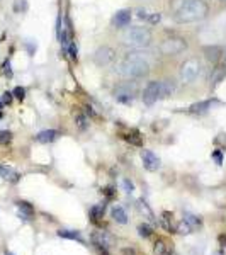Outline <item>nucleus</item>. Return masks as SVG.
<instances>
[{"mask_svg": "<svg viewBox=\"0 0 226 255\" xmlns=\"http://www.w3.org/2000/svg\"><path fill=\"white\" fill-rule=\"evenodd\" d=\"M172 17L179 24H189L204 19L209 14L206 0H172Z\"/></svg>", "mask_w": 226, "mask_h": 255, "instance_id": "obj_1", "label": "nucleus"}, {"mask_svg": "<svg viewBox=\"0 0 226 255\" xmlns=\"http://www.w3.org/2000/svg\"><path fill=\"white\" fill-rule=\"evenodd\" d=\"M119 72L124 77H128V79H134V80L145 79L148 73H150V65L145 60L143 53L131 51L124 56L121 67H119Z\"/></svg>", "mask_w": 226, "mask_h": 255, "instance_id": "obj_2", "label": "nucleus"}, {"mask_svg": "<svg viewBox=\"0 0 226 255\" xmlns=\"http://www.w3.org/2000/svg\"><path fill=\"white\" fill-rule=\"evenodd\" d=\"M153 41V34L148 27L131 26L122 34V43L131 48H148Z\"/></svg>", "mask_w": 226, "mask_h": 255, "instance_id": "obj_3", "label": "nucleus"}, {"mask_svg": "<svg viewBox=\"0 0 226 255\" xmlns=\"http://www.w3.org/2000/svg\"><path fill=\"white\" fill-rule=\"evenodd\" d=\"M201 73V61L199 58H189L180 65V80L184 84H192Z\"/></svg>", "mask_w": 226, "mask_h": 255, "instance_id": "obj_4", "label": "nucleus"}, {"mask_svg": "<svg viewBox=\"0 0 226 255\" xmlns=\"http://www.w3.org/2000/svg\"><path fill=\"white\" fill-rule=\"evenodd\" d=\"M186 49H187V41L182 38H168L165 41H162V44H160V53L165 56L180 55Z\"/></svg>", "mask_w": 226, "mask_h": 255, "instance_id": "obj_5", "label": "nucleus"}, {"mask_svg": "<svg viewBox=\"0 0 226 255\" xmlns=\"http://www.w3.org/2000/svg\"><path fill=\"white\" fill-rule=\"evenodd\" d=\"M114 60H116V49L111 46H101L94 55V61L99 67H108Z\"/></svg>", "mask_w": 226, "mask_h": 255, "instance_id": "obj_6", "label": "nucleus"}, {"mask_svg": "<svg viewBox=\"0 0 226 255\" xmlns=\"http://www.w3.org/2000/svg\"><path fill=\"white\" fill-rule=\"evenodd\" d=\"M114 97H116V101L119 102H124V104H129V102L134 101V97H136V87H131V84H122V85H117L116 89H114Z\"/></svg>", "mask_w": 226, "mask_h": 255, "instance_id": "obj_7", "label": "nucleus"}, {"mask_svg": "<svg viewBox=\"0 0 226 255\" xmlns=\"http://www.w3.org/2000/svg\"><path fill=\"white\" fill-rule=\"evenodd\" d=\"M158 87H160V82L158 80H151L148 82V85L143 90V102L146 106H151L158 101Z\"/></svg>", "mask_w": 226, "mask_h": 255, "instance_id": "obj_8", "label": "nucleus"}, {"mask_svg": "<svg viewBox=\"0 0 226 255\" xmlns=\"http://www.w3.org/2000/svg\"><path fill=\"white\" fill-rule=\"evenodd\" d=\"M141 160H143V167H145L146 170L155 172V170H158V168H160V158L153 153V151L145 150L141 153Z\"/></svg>", "mask_w": 226, "mask_h": 255, "instance_id": "obj_9", "label": "nucleus"}, {"mask_svg": "<svg viewBox=\"0 0 226 255\" xmlns=\"http://www.w3.org/2000/svg\"><path fill=\"white\" fill-rule=\"evenodd\" d=\"M131 24V10L122 9L117 10L113 17V26L117 27V29H122V27H128Z\"/></svg>", "mask_w": 226, "mask_h": 255, "instance_id": "obj_10", "label": "nucleus"}, {"mask_svg": "<svg viewBox=\"0 0 226 255\" xmlns=\"http://www.w3.org/2000/svg\"><path fill=\"white\" fill-rule=\"evenodd\" d=\"M174 92H175V85L172 84L170 80L160 82V87H158V99H167V97H170Z\"/></svg>", "mask_w": 226, "mask_h": 255, "instance_id": "obj_11", "label": "nucleus"}, {"mask_svg": "<svg viewBox=\"0 0 226 255\" xmlns=\"http://www.w3.org/2000/svg\"><path fill=\"white\" fill-rule=\"evenodd\" d=\"M0 177L9 180V182H17L20 175H19V172H15L14 168L9 165H0Z\"/></svg>", "mask_w": 226, "mask_h": 255, "instance_id": "obj_12", "label": "nucleus"}, {"mask_svg": "<svg viewBox=\"0 0 226 255\" xmlns=\"http://www.w3.org/2000/svg\"><path fill=\"white\" fill-rule=\"evenodd\" d=\"M58 136H60V133L56 129H44V131H41V133L36 134V139H38L39 143H51V141H55Z\"/></svg>", "mask_w": 226, "mask_h": 255, "instance_id": "obj_13", "label": "nucleus"}, {"mask_svg": "<svg viewBox=\"0 0 226 255\" xmlns=\"http://www.w3.org/2000/svg\"><path fill=\"white\" fill-rule=\"evenodd\" d=\"M216 104V101H203V102H197V104H192L191 106V113L194 114H203V113H208L209 109H213V106Z\"/></svg>", "mask_w": 226, "mask_h": 255, "instance_id": "obj_14", "label": "nucleus"}, {"mask_svg": "<svg viewBox=\"0 0 226 255\" xmlns=\"http://www.w3.org/2000/svg\"><path fill=\"white\" fill-rule=\"evenodd\" d=\"M221 48L220 46H208V48H204V55H206V58L211 61V63H218L221 58Z\"/></svg>", "mask_w": 226, "mask_h": 255, "instance_id": "obj_15", "label": "nucleus"}, {"mask_svg": "<svg viewBox=\"0 0 226 255\" xmlns=\"http://www.w3.org/2000/svg\"><path fill=\"white\" fill-rule=\"evenodd\" d=\"M92 240L94 244H96V247H99V249H109V237L106 235V233H94L92 235Z\"/></svg>", "mask_w": 226, "mask_h": 255, "instance_id": "obj_16", "label": "nucleus"}, {"mask_svg": "<svg viewBox=\"0 0 226 255\" xmlns=\"http://www.w3.org/2000/svg\"><path fill=\"white\" fill-rule=\"evenodd\" d=\"M113 218L117 221V223H121V225L128 223V215H126V211L121 206H114L113 208Z\"/></svg>", "mask_w": 226, "mask_h": 255, "instance_id": "obj_17", "label": "nucleus"}, {"mask_svg": "<svg viewBox=\"0 0 226 255\" xmlns=\"http://www.w3.org/2000/svg\"><path fill=\"white\" fill-rule=\"evenodd\" d=\"M155 254L157 255H172V250L163 240H158L157 244H155Z\"/></svg>", "mask_w": 226, "mask_h": 255, "instance_id": "obj_18", "label": "nucleus"}, {"mask_svg": "<svg viewBox=\"0 0 226 255\" xmlns=\"http://www.w3.org/2000/svg\"><path fill=\"white\" fill-rule=\"evenodd\" d=\"M58 237L61 238H70V240H80L82 242V235L79 232H72V230H60Z\"/></svg>", "mask_w": 226, "mask_h": 255, "instance_id": "obj_19", "label": "nucleus"}, {"mask_svg": "<svg viewBox=\"0 0 226 255\" xmlns=\"http://www.w3.org/2000/svg\"><path fill=\"white\" fill-rule=\"evenodd\" d=\"M184 221H186V223L191 226L192 230L199 228V226H201V220H199V218L194 216V215H189V213H186V216H184Z\"/></svg>", "mask_w": 226, "mask_h": 255, "instance_id": "obj_20", "label": "nucleus"}, {"mask_svg": "<svg viewBox=\"0 0 226 255\" xmlns=\"http://www.w3.org/2000/svg\"><path fill=\"white\" fill-rule=\"evenodd\" d=\"M19 211H20V216H22L24 220H27V216H31V213H32V208L27 206V203H19Z\"/></svg>", "mask_w": 226, "mask_h": 255, "instance_id": "obj_21", "label": "nucleus"}, {"mask_svg": "<svg viewBox=\"0 0 226 255\" xmlns=\"http://www.w3.org/2000/svg\"><path fill=\"white\" fill-rule=\"evenodd\" d=\"M104 216V206H94L90 209V218H94V220H101V218Z\"/></svg>", "mask_w": 226, "mask_h": 255, "instance_id": "obj_22", "label": "nucleus"}, {"mask_svg": "<svg viewBox=\"0 0 226 255\" xmlns=\"http://www.w3.org/2000/svg\"><path fill=\"white\" fill-rule=\"evenodd\" d=\"M138 208H139V211H141L143 215H146V216H148V220L153 221V213H151V209L146 206V203H143V201H139V203H138Z\"/></svg>", "mask_w": 226, "mask_h": 255, "instance_id": "obj_23", "label": "nucleus"}, {"mask_svg": "<svg viewBox=\"0 0 226 255\" xmlns=\"http://www.w3.org/2000/svg\"><path fill=\"white\" fill-rule=\"evenodd\" d=\"M10 139H12V133H10V131H7V129L0 131V145H9Z\"/></svg>", "mask_w": 226, "mask_h": 255, "instance_id": "obj_24", "label": "nucleus"}, {"mask_svg": "<svg viewBox=\"0 0 226 255\" xmlns=\"http://www.w3.org/2000/svg\"><path fill=\"white\" fill-rule=\"evenodd\" d=\"M75 125L77 128H79L80 131H84V129H87V119H85V116H82V114H79V116L75 118Z\"/></svg>", "mask_w": 226, "mask_h": 255, "instance_id": "obj_25", "label": "nucleus"}, {"mask_svg": "<svg viewBox=\"0 0 226 255\" xmlns=\"http://www.w3.org/2000/svg\"><path fill=\"white\" fill-rule=\"evenodd\" d=\"M225 77V70L223 68H215V77H213V85H218Z\"/></svg>", "mask_w": 226, "mask_h": 255, "instance_id": "obj_26", "label": "nucleus"}, {"mask_svg": "<svg viewBox=\"0 0 226 255\" xmlns=\"http://www.w3.org/2000/svg\"><path fill=\"white\" fill-rule=\"evenodd\" d=\"M138 232H139V235L145 237V238H148V237L151 235V228L148 225H139L138 226Z\"/></svg>", "mask_w": 226, "mask_h": 255, "instance_id": "obj_27", "label": "nucleus"}, {"mask_svg": "<svg viewBox=\"0 0 226 255\" xmlns=\"http://www.w3.org/2000/svg\"><path fill=\"white\" fill-rule=\"evenodd\" d=\"M12 96L17 97L19 101H22V99L26 97V89H24V87H15L14 92H12Z\"/></svg>", "mask_w": 226, "mask_h": 255, "instance_id": "obj_28", "label": "nucleus"}, {"mask_svg": "<svg viewBox=\"0 0 226 255\" xmlns=\"http://www.w3.org/2000/svg\"><path fill=\"white\" fill-rule=\"evenodd\" d=\"M177 230H179V233H182V235H189V233L192 232V228L186 223V221H182V223L179 225V228H177Z\"/></svg>", "mask_w": 226, "mask_h": 255, "instance_id": "obj_29", "label": "nucleus"}, {"mask_svg": "<svg viewBox=\"0 0 226 255\" xmlns=\"http://www.w3.org/2000/svg\"><path fill=\"white\" fill-rule=\"evenodd\" d=\"M68 53H70V56H72L73 60H77V56H79V55H77V53H79V51H77V44L73 43V41L68 44Z\"/></svg>", "mask_w": 226, "mask_h": 255, "instance_id": "obj_30", "label": "nucleus"}, {"mask_svg": "<svg viewBox=\"0 0 226 255\" xmlns=\"http://www.w3.org/2000/svg\"><path fill=\"white\" fill-rule=\"evenodd\" d=\"M122 186H124V191L128 192V194H131V192L134 191V186H133V182H129L128 179H124V180H122Z\"/></svg>", "mask_w": 226, "mask_h": 255, "instance_id": "obj_31", "label": "nucleus"}, {"mask_svg": "<svg viewBox=\"0 0 226 255\" xmlns=\"http://www.w3.org/2000/svg\"><path fill=\"white\" fill-rule=\"evenodd\" d=\"M3 73H5L7 77H12V70H10V61L7 60L5 63H3Z\"/></svg>", "mask_w": 226, "mask_h": 255, "instance_id": "obj_32", "label": "nucleus"}, {"mask_svg": "<svg viewBox=\"0 0 226 255\" xmlns=\"http://www.w3.org/2000/svg\"><path fill=\"white\" fill-rule=\"evenodd\" d=\"M10 101H12V92H5V94H3V97H2L3 104H10Z\"/></svg>", "mask_w": 226, "mask_h": 255, "instance_id": "obj_33", "label": "nucleus"}, {"mask_svg": "<svg viewBox=\"0 0 226 255\" xmlns=\"http://www.w3.org/2000/svg\"><path fill=\"white\" fill-rule=\"evenodd\" d=\"M148 19L151 20L153 24H157V22H160V19H162V15H160V12L158 14H153V15H148Z\"/></svg>", "mask_w": 226, "mask_h": 255, "instance_id": "obj_34", "label": "nucleus"}, {"mask_svg": "<svg viewBox=\"0 0 226 255\" xmlns=\"http://www.w3.org/2000/svg\"><path fill=\"white\" fill-rule=\"evenodd\" d=\"M213 157H215V160H216L218 163H221V162H223V158H221V155L218 153V151H215V153H213Z\"/></svg>", "mask_w": 226, "mask_h": 255, "instance_id": "obj_35", "label": "nucleus"}, {"mask_svg": "<svg viewBox=\"0 0 226 255\" xmlns=\"http://www.w3.org/2000/svg\"><path fill=\"white\" fill-rule=\"evenodd\" d=\"M225 67H226V55H225Z\"/></svg>", "mask_w": 226, "mask_h": 255, "instance_id": "obj_36", "label": "nucleus"}, {"mask_svg": "<svg viewBox=\"0 0 226 255\" xmlns=\"http://www.w3.org/2000/svg\"><path fill=\"white\" fill-rule=\"evenodd\" d=\"M5 255H12V254H10V252H7V254H5Z\"/></svg>", "mask_w": 226, "mask_h": 255, "instance_id": "obj_37", "label": "nucleus"}, {"mask_svg": "<svg viewBox=\"0 0 226 255\" xmlns=\"http://www.w3.org/2000/svg\"><path fill=\"white\" fill-rule=\"evenodd\" d=\"M221 2H225V3H226V0H221Z\"/></svg>", "mask_w": 226, "mask_h": 255, "instance_id": "obj_38", "label": "nucleus"}, {"mask_svg": "<svg viewBox=\"0 0 226 255\" xmlns=\"http://www.w3.org/2000/svg\"><path fill=\"white\" fill-rule=\"evenodd\" d=\"M0 118H2V113H0Z\"/></svg>", "mask_w": 226, "mask_h": 255, "instance_id": "obj_39", "label": "nucleus"}]
</instances>
